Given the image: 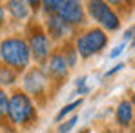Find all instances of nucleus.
<instances>
[{
  "label": "nucleus",
  "mask_w": 135,
  "mask_h": 133,
  "mask_svg": "<svg viewBox=\"0 0 135 133\" xmlns=\"http://www.w3.org/2000/svg\"><path fill=\"white\" fill-rule=\"evenodd\" d=\"M4 17H6V7H2V6H0V26L4 24Z\"/></svg>",
  "instance_id": "obj_20"
},
{
  "label": "nucleus",
  "mask_w": 135,
  "mask_h": 133,
  "mask_svg": "<svg viewBox=\"0 0 135 133\" xmlns=\"http://www.w3.org/2000/svg\"><path fill=\"white\" fill-rule=\"evenodd\" d=\"M22 84H24V93L29 95V97H40L46 93V86H47V77L40 69H27L26 75L22 78Z\"/></svg>",
  "instance_id": "obj_7"
},
{
  "label": "nucleus",
  "mask_w": 135,
  "mask_h": 133,
  "mask_svg": "<svg viewBox=\"0 0 135 133\" xmlns=\"http://www.w3.org/2000/svg\"><path fill=\"white\" fill-rule=\"evenodd\" d=\"M7 6V11L11 13V17L13 18H17V20H26L27 18V15H29V4L27 2H20V0H11V2H7L6 4Z\"/></svg>",
  "instance_id": "obj_11"
},
{
  "label": "nucleus",
  "mask_w": 135,
  "mask_h": 133,
  "mask_svg": "<svg viewBox=\"0 0 135 133\" xmlns=\"http://www.w3.org/2000/svg\"><path fill=\"white\" fill-rule=\"evenodd\" d=\"M115 117H117V122L120 124V126H130L132 124V119H133V104L130 102V100H122L119 106H117V113H115Z\"/></svg>",
  "instance_id": "obj_10"
},
{
  "label": "nucleus",
  "mask_w": 135,
  "mask_h": 133,
  "mask_svg": "<svg viewBox=\"0 0 135 133\" xmlns=\"http://www.w3.org/2000/svg\"><path fill=\"white\" fill-rule=\"evenodd\" d=\"M80 106H82V98H79V100H73V102H69V104H66V106H64L62 110H60L59 113H57L55 120H57V122H60V120H62V119H64L66 115H69V113H73V111L77 110V108H80Z\"/></svg>",
  "instance_id": "obj_14"
},
{
  "label": "nucleus",
  "mask_w": 135,
  "mask_h": 133,
  "mask_svg": "<svg viewBox=\"0 0 135 133\" xmlns=\"http://www.w3.org/2000/svg\"><path fill=\"white\" fill-rule=\"evenodd\" d=\"M77 91H79V95H84V93L90 91V88L86 86V77H80L77 80Z\"/></svg>",
  "instance_id": "obj_18"
},
{
  "label": "nucleus",
  "mask_w": 135,
  "mask_h": 133,
  "mask_svg": "<svg viewBox=\"0 0 135 133\" xmlns=\"http://www.w3.org/2000/svg\"><path fill=\"white\" fill-rule=\"evenodd\" d=\"M79 122V115H73L69 120H66L64 124H60L59 126V133H69L73 128H75V124Z\"/></svg>",
  "instance_id": "obj_16"
},
{
  "label": "nucleus",
  "mask_w": 135,
  "mask_h": 133,
  "mask_svg": "<svg viewBox=\"0 0 135 133\" xmlns=\"http://www.w3.org/2000/svg\"><path fill=\"white\" fill-rule=\"evenodd\" d=\"M132 104H135V95H133V98H132Z\"/></svg>",
  "instance_id": "obj_21"
},
{
  "label": "nucleus",
  "mask_w": 135,
  "mask_h": 133,
  "mask_svg": "<svg viewBox=\"0 0 135 133\" xmlns=\"http://www.w3.org/2000/svg\"><path fill=\"white\" fill-rule=\"evenodd\" d=\"M59 18H62L69 27L75 26H82L86 20V13L80 2L77 0H59V7L55 13Z\"/></svg>",
  "instance_id": "obj_5"
},
{
  "label": "nucleus",
  "mask_w": 135,
  "mask_h": 133,
  "mask_svg": "<svg viewBox=\"0 0 135 133\" xmlns=\"http://www.w3.org/2000/svg\"><path fill=\"white\" fill-rule=\"evenodd\" d=\"M17 80V73L7 66H0V86L6 88V86H11L13 82Z\"/></svg>",
  "instance_id": "obj_12"
},
{
  "label": "nucleus",
  "mask_w": 135,
  "mask_h": 133,
  "mask_svg": "<svg viewBox=\"0 0 135 133\" xmlns=\"http://www.w3.org/2000/svg\"><path fill=\"white\" fill-rule=\"evenodd\" d=\"M0 58L7 67L13 71L26 69L31 62V53L27 40L22 37H7L0 42Z\"/></svg>",
  "instance_id": "obj_1"
},
{
  "label": "nucleus",
  "mask_w": 135,
  "mask_h": 133,
  "mask_svg": "<svg viewBox=\"0 0 135 133\" xmlns=\"http://www.w3.org/2000/svg\"><path fill=\"white\" fill-rule=\"evenodd\" d=\"M7 110H9V95L6 89L0 88V124L4 126V120L7 119Z\"/></svg>",
  "instance_id": "obj_13"
},
{
  "label": "nucleus",
  "mask_w": 135,
  "mask_h": 133,
  "mask_svg": "<svg viewBox=\"0 0 135 133\" xmlns=\"http://www.w3.org/2000/svg\"><path fill=\"white\" fill-rule=\"evenodd\" d=\"M60 53L64 55V58H66L68 66H69V67H75V64H77V58H79V55H77L75 47H71V46H66V47H64Z\"/></svg>",
  "instance_id": "obj_15"
},
{
  "label": "nucleus",
  "mask_w": 135,
  "mask_h": 133,
  "mask_svg": "<svg viewBox=\"0 0 135 133\" xmlns=\"http://www.w3.org/2000/svg\"><path fill=\"white\" fill-rule=\"evenodd\" d=\"M27 46H29V53H31V58L37 60V62H46L49 58V51H51V44H49V38L46 35V31H42L40 27H35L27 38Z\"/></svg>",
  "instance_id": "obj_6"
},
{
  "label": "nucleus",
  "mask_w": 135,
  "mask_h": 133,
  "mask_svg": "<svg viewBox=\"0 0 135 133\" xmlns=\"http://www.w3.org/2000/svg\"><path fill=\"white\" fill-rule=\"evenodd\" d=\"M0 62H2V58H0Z\"/></svg>",
  "instance_id": "obj_23"
},
{
  "label": "nucleus",
  "mask_w": 135,
  "mask_h": 133,
  "mask_svg": "<svg viewBox=\"0 0 135 133\" xmlns=\"http://www.w3.org/2000/svg\"><path fill=\"white\" fill-rule=\"evenodd\" d=\"M122 67H124V64H122V62H119V64H115V67H113V69H110V71L106 73V77H112V75H115V73H117V71H120Z\"/></svg>",
  "instance_id": "obj_19"
},
{
  "label": "nucleus",
  "mask_w": 135,
  "mask_h": 133,
  "mask_svg": "<svg viewBox=\"0 0 135 133\" xmlns=\"http://www.w3.org/2000/svg\"><path fill=\"white\" fill-rule=\"evenodd\" d=\"M108 44V35L100 27H91L75 40V51L80 58H90L100 53Z\"/></svg>",
  "instance_id": "obj_3"
},
{
  "label": "nucleus",
  "mask_w": 135,
  "mask_h": 133,
  "mask_svg": "<svg viewBox=\"0 0 135 133\" xmlns=\"http://www.w3.org/2000/svg\"><path fill=\"white\" fill-rule=\"evenodd\" d=\"M104 133H110V131H104Z\"/></svg>",
  "instance_id": "obj_22"
},
{
  "label": "nucleus",
  "mask_w": 135,
  "mask_h": 133,
  "mask_svg": "<svg viewBox=\"0 0 135 133\" xmlns=\"http://www.w3.org/2000/svg\"><path fill=\"white\" fill-rule=\"evenodd\" d=\"M126 46H128V42H124V40H122L119 46H115V47L112 49V53H110V58H117V57H119V55L126 49Z\"/></svg>",
  "instance_id": "obj_17"
},
{
  "label": "nucleus",
  "mask_w": 135,
  "mask_h": 133,
  "mask_svg": "<svg viewBox=\"0 0 135 133\" xmlns=\"http://www.w3.org/2000/svg\"><path fill=\"white\" fill-rule=\"evenodd\" d=\"M86 11L95 22L100 26V29L104 31H117L120 27V18L119 15L112 9L110 4L100 2V0H91L86 4Z\"/></svg>",
  "instance_id": "obj_4"
},
{
  "label": "nucleus",
  "mask_w": 135,
  "mask_h": 133,
  "mask_svg": "<svg viewBox=\"0 0 135 133\" xmlns=\"http://www.w3.org/2000/svg\"><path fill=\"white\" fill-rule=\"evenodd\" d=\"M73 27H69L62 18H59L57 15H47L46 18V35L47 38L51 37L53 40H60V38H66L68 35L71 33Z\"/></svg>",
  "instance_id": "obj_8"
},
{
  "label": "nucleus",
  "mask_w": 135,
  "mask_h": 133,
  "mask_svg": "<svg viewBox=\"0 0 135 133\" xmlns=\"http://www.w3.org/2000/svg\"><path fill=\"white\" fill-rule=\"evenodd\" d=\"M7 119L15 126H29L31 122L37 120V108L31 100L29 95L17 89L9 95V110Z\"/></svg>",
  "instance_id": "obj_2"
},
{
  "label": "nucleus",
  "mask_w": 135,
  "mask_h": 133,
  "mask_svg": "<svg viewBox=\"0 0 135 133\" xmlns=\"http://www.w3.org/2000/svg\"><path fill=\"white\" fill-rule=\"evenodd\" d=\"M47 75L51 77V78H59V80H62V78H66L68 77V66L66 58H64V55L59 51V53H53L49 58H47Z\"/></svg>",
  "instance_id": "obj_9"
}]
</instances>
